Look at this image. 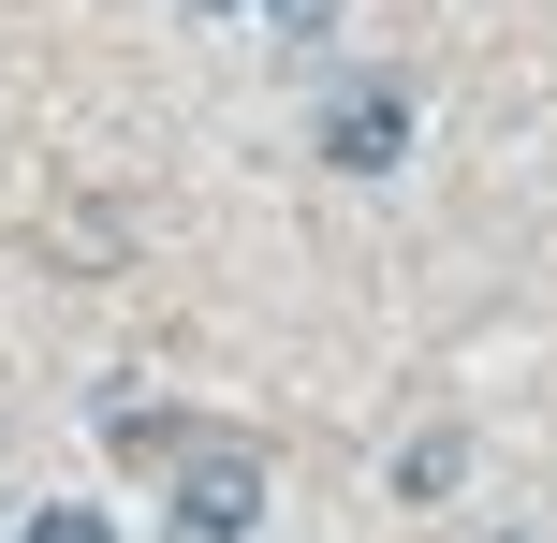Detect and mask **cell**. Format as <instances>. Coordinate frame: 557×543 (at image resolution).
Masks as SVG:
<instances>
[{"label": "cell", "mask_w": 557, "mask_h": 543, "mask_svg": "<svg viewBox=\"0 0 557 543\" xmlns=\"http://www.w3.org/2000/svg\"><path fill=\"white\" fill-rule=\"evenodd\" d=\"M176 529H191V543H250L264 529V456H250V441H176Z\"/></svg>", "instance_id": "1"}, {"label": "cell", "mask_w": 557, "mask_h": 543, "mask_svg": "<svg viewBox=\"0 0 557 543\" xmlns=\"http://www.w3.org/2000/svg\"><path fill=\"white\" fill-rule=\"evenodd\" d=\"M323 162H337V176H396V162H411V88L352 74V88L323 103Z\"/></svg>", "instance_id": "2"}, {"label": "cell", "mask_w": 557, "mask_h": 543, "mask_svg": "<svg viewBox=\"0 0 557 543\" xmlns=\"http://www.w3.org/2000/svg\"><path fill=\"white\" fill-rule=\"evenodd\" d=\"M206 15H264L278 45H323V29H337V0H206Z\"/></svg>", "instance_id": "3"}, {"label": "cell", "mask_w": 557, "mask_h": 543, "mask_svg": "<svg viewBox=\"0 0 557 543\" xmlns=\"http://www.w3.org/2000/svg\"><path fill=\"white\" fill-rule=\"evenodd\" d=\"M455 470H470V441H455V427H425V441H411V470H396V485H411V499H441Z\"/></svg>", "instance_id": "4"}, {"label": "cell", "mask_w": 557, "mask_h": 543, "mask_svg": "<svg viewBox=\"0 0 557 543\" xmlns=\"http://www.w3.org/2000/svg\"><path fill=\"white\" fill-rule=\"evenodd\" d=\"M15 543H117V529H103V515H88V499H45V515H29Z\"/></svg>", "instance_id": "5"}]
</instances>
